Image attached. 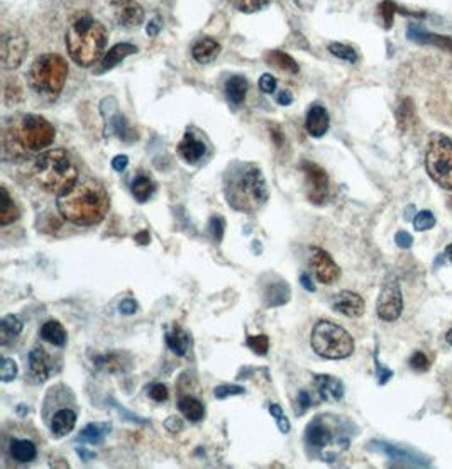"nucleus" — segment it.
<instances>
[{
    "label": "nucleus",
    "mask_w": 452,
    "mask_h": 469,
    "mask_svg": "<svg viewBox=\"0 0 452 469\" xmlns=\"http://www.w3.org/2000/svg\"><path fill=\"white\" fill-rule=\"evenodd\" d=\"M166 344L177 356H185L188 353L192 341H190V335L181 327H173V329L166 332Z\"/></svg>",
    "instance_id": "obj_34"
},
{
    "label": "nucleus",
    "mask_w": 452,
    "mask_h": 469,
    "mask_svg": "<svg viewBox=\"0 0 452 469\" xmlns=\"http://www.w3.org/2000/svg\"><path fill=\"white\" fill-rule=\"evenodd\" d=\"M290 287L286 281L276 280L275 283H268L263 290V302L266 307H282L290 300Z\"/></svg>",
    "instance_id": "obj_22"
},
{
    "label": "nucleus",
    "mask_w": 452,
    "mask_h": 469,
    "mask_svg": "<svg viewBox=\"0 0 452 469\" xmlns=\"http://www.w3.org/2000/svg\"><path fill=\"white\" fill-rule=\"evenodd\" d=\"M329 51L334 54V56L349 61V63H356L357 61L356 49L350 48L348 45H342V42H332V45H329Z\"/></svg>",
    "instance_id": "obj_39"
},
{
    "label": "nucleus",
    "mask_w": 452,
    "mask_h": 469,
    "mask_svg": "<svg viewBox=\"0 0 452 469\" xmlns=\"http://www.w3.org/2000/svg\"><path fill=\"white\" fill-rule=\"evenodd\" d=\"M378 10H380V15L383 17L387 29H389V27H392V24H393V17H395L396 10H400V7L396 6L393 0H385L383 3H380Z\"/></svg>",
    "instance_id": "obj_44"
},
{
    "label": "nucleus",
    "mask_w": 452,
    "mask_h": 469,
    "mask_svg": "<svg viewBox=\"0 0 452 469\" xmlns=\"http://www.w3.org/2000/svg\"><path fill=\"white\" fill-rule=\"evenodd\" d=\"M375 363H376V371H378V383H380V385H385V383H388L389 378L393 376V371L385 368L383 365H380L376 356H375Z\"/></svg>",
    "instance_id": "obj_52"
},
{
    "label": "nucleus",
    "mask_w": 452,
    "mask_h": 469,
    "mask_svg": "<svg viewBox=\"0 0 452 469\" xmlns=\"http://www.w3.org/2000/svg\"><path fill=\"white\" fill-rule=\"evenodd\" d=\"M9 454L17 463H33L38 456V449L27 439H13L9 443Z\"/></svg>",
    "instance_id": "obj_26"
},
{
    "label": "nucleus",
    "mask_w": 452,
    "mask_h": 469,
    "mask_svg": "<svg viewBox=\"0 0 452 469\" xmlns=\"http://www.w3.org/2000/svg\"><path fill=\"white\" fill-rule=\"evenodd\" d=\"M332 308L339 314L346 315V317L356 319L361 317L364 314V300L361 299V295L354 292H341L337 293L336 296L332 299Z\"/></svg>",
    "instance_id": "obj_14"
},
{
    "label": "nucleus",
    "mask_w": 452,
    "mask_h": 469,
    "mask_svg": "<svg viewBox=\"0 0 452 469\" xmlns=\"http://www.w3.org/2000/svg\"><path fill=\"white\" fill-rule=\"evenodd\" d=\"M165 427L168 429L171 434H177L183 429V424H181V420L178 419V417H170V419L165 422Z\"/></svg>",
    "instance_id": "obj_56"
},
{
    "label": "nucleus",
    "mask_w": 452,
    "mask_h": 469,
    "mask_svg": "<svg viewBox=\"0 0 452 469\" xmlns=\"http://www.w3.org/2000/svg\"><path fill=\"white\" fill-rule=\"evenodd\" d=\"M243 393H245V388L239 385H220L213 390V395H216V398H219V400H224V398L227 397H236V395Z\"/></svg>",
    "instance_id": "obj_46"
},
{
    "label": "nucleus",
    "mask_w": 452,
    "mask_h": 469,
    "mask_svg": "<svg viewBox=\"0 0 452 469\" xmlns=\"http://www.w3.org/2000/svg\"><path fill=\"white\" fill-rule=\"evenodd\" d=\"M395 242L400 246V248L408 249L412 246V242H414V239H412V236L408 232H405V230H400V232H396Z\"/></svg>",
    "instance_id": "obj_54"
},
{
    "label": "nucleus",
    "mask_w": 452,
    "mask_h": 469,
    "mask_svg": "<svg viewBox=\"0 0 452 469\" xmlns=\"http://www.w3.org/2000/svg\"><path fill=\"white\" fill-rule=\"evenodd\" d=\"M107 39V29L102 22L88 14L78 15L66 33V49L76 65L87 68L104 58Z\"/></svg>",
    "instance_id": "obj_3"
},
{
    "label": "nucleus",
    "mask_w": 452,
    "mask_h": 469,
    "mask_svg": "<svg viewBox=\"0 0 452 469\" xmlns=\"http://www.w3.org/2000/svg\"><path fill=\"white\" fill-rule=\"evenodd\" d=\"M396 119H398V124L401 129H407L414 120V104L412 100L405 99L400 104L398 111H396Z\"/></svg>",
    "instance_id": "obj_40"
},
{
    "label": "nucleus",
    "mask_w": 452,
    "mask_h": 469,
    "mask_svg": "<svg viewBox=\"0 0 452 469\" xmlns=\"http://www.w3.org/2000/svg\"><path fill=\"white\" fill-rule=\"evenodd\" d=\"M138 53V46L131 45V42H119V45H115L114 48H111L107 51V53L104 54V58L100 60V66L99 70H97V73H105L108 72V70H112L114 66H117L122 60H126V58H129L131 54H136Z\"/></svg>",
    "instance_id": "obj_20"
},
{
    "label": "nucleus",
    "mask_w": 452,
    "mask_h": 469,
    "mask_svg": "<svg viewBox=\"0 0 452 469\" xmlns=\"http://www.w3.org/2000/svg\"><path fill=\"white\" fill-rule=\"evenodd\" d=\"M268 410H270L271 417H275V419H276V424H278L280 432H282V434L290 432V429H291L290 420H288L286 415H284V413H283L282 406L276 405V404H271L270 406H268Z\"/></svg>",
    "instance_id": "obj_45"
},
{
    "label": "nucleus",
    "mask_w": 452,
    "mask_h": 469,
    "mask_svg": "<svg viewBox=\"0 0 452 469\" xmlns=\"http://www.w3.org/2000/svg\"><path fill=\"white\" fill-rule=\"evenodd\" d=\"M119 310L122 312L124 315H132V314H136V312H138V303H136L132 299H126V300H122V302H120Z\"/></svg>",
    "instance_id": "obj_53"
},
{
    "label": "nucleus",
    "mask_w": 452,
    "mask_h": 469,
    "mask_svg": "<svg viewBox=\"0 0 452 469\" xmlns=\"http://www.w3.org/2000/svg\"><path fill=\"white\" fill-rule=\"evenodd\" d=\"M111 13L119 26L138 27L144 21V10L136 0H111Z\"/></svg>",
    "instance_id": "obj_13"
},
{
    "label": "nucleus",
    "mask_w": 452,
    "mask_h": 469,
    "mask_svg": "<svg viewBox=\"0 0 452 469\" xmlns=\"http://www.w3.org/2000/svg\"><path fill=\"white\" fill-rule=\"evenodd\" d=\"M446 254H447V260H449V261H451V263H452V242H451V244H449V246H447V249H446Z\"/></svg>",
    "instance_id": "obj_61"
},
{
    "label": "nucleus",
    "mask_w": 452,
    "mask_h": 469,
    "mask_svg": "<svg viewBox=\"0 0 452 469\" xmlns=\"http://www.w3.org/2000/svg\"><path fill=\"white\" fill-rule=\"evenodd\" d=\"M147 395H150L151 400L158 402V404H163V402L168 400L170 397L168 388H166V385H163V383H153V385L147 388Z\"/></svg>",
    "instance_id": "obj_47"
},
{
    "label": "nucleus",
    "mask_w": 452,
    "mask_h": 469,
    "mask_svg": "<svg viewBox=\"0 0 452 469\" xmlns=\"http://www.w3.org/2000/svg\"><path fill=\"white\" fill-rule=\"evenodd\" d=\"M68 78V63L63 56L46 53L36 58L29 70V85L34 92L48 99H56Z\"/></svg>",
    "instance_id": "obj_5"
},
{
    "label": "nucleus",
    "mask_w": 452,
    "mask_h": 469,
    "mask_svg": "<svg viewBox=\"0 0 452 469\" xmlns=\"http://www.w3.org/2000/svg\"><path fill=\"white\" fill-rule=\"evenodd\" d=\"M111 127H112V131H114V134L119 139L127 141V143H132V141L138 139V132H136L134 129L129 126V122L126 120V117L117 114V112L111 117Z\"/></svg>",
    "instance_id": "obj_37"
},
{
    "label": "nucleus",
    "mask_w": 452,
    "mask_h": 469,
    "mask_svg": "<svg viewBox=\"0 0 452 469\" xmlns=\"http://www.w3.org/2000/svg\"><path fill=\"white\" fill-rule=\"evenodd\" d=\"M209 230H210V234H212L213 239H216L217 242L222 241V237H224V230H225L224 218H222L220 216H213L209 222Z\"/></svg>",
    "instance_id": "obj_48"
},
{
    "label": "nucleus",
    "mask_w": 452,
    "mask_h": 469,
    "mask_svg": "<svg viewBox=\"0 0 452 469\" xmlns=\"http://www.w3.org/2000/svg\"><path fill=\"white\" fill-rule=\"evenodd\" d=\"M329 112H327L325 107L322 105H312L307 112V119H305V127L307 132L312 136V138H322L325 136V132L329 131Z\"/></svg>",
    "instance_id": "obj_16"
},
{
    "label": "nucleus",
    "mask_w": 452,
    "mask_h": 469,
    "mask_svg": "<svg viewBox=\"0 0 452 469\" xmlns=\"http://www.w3.org/2000/svg\"><path fill=\"white\" fill-rule=\"evenodd\" d=\"M266 63L270 66H275L276 70H282L286 73H298V63L290 56V54L283 53V51L273 49L268 51L266 56H264Z\"/></svg>",
    "instance_id": "obj_33"
},
{
    "label": "nucleus",
    "mask_w": 452,
    "mask_h": 469,
    "mask_svg": "<svg viewBox=\"0 0 452 469\" xmlns=\"http://www.w3.org/2000/svg\"><path fill=\"white\" fill-rule=\"evenodd\" d=\"M131 190H132V195H134L136 200H138L139 203H146L151 197H153L154 183H153V180L147 177V175L138 173L134 177V180H132Z\"/></svg>",
    "instance_id": "obj_35"
},
{
    "label": "nucleus",
    "mask_w": 452,
    "mask_h": 469,
    "mask_svg": "<svg viewBox=\"0 0 452 469\" xmlns=\"http://www.w3.org/2000/svg\"><path fill=\"white\" fill-rule=\"evenodd\" d=\"M248 80L241 75H234L227 80L225 84V95L227 100L234 105H241L245 99V93H248Z\"/></svg>",
    "instance_id": "obj_32"
},
{
    "label": "nucleus",
    "mask_w": 452,
    "mask_h": 469,
    "mask_svg": "<svg viewBox=\"0 0 452 469\" xmlns=\"http://www.w3.org/2000/svg\"><path fill=\"white\" fill-rule=\"evenodd\" d=\"M224 191L229 205L236 210L251 214L268 200V189L263 171L252 163H236L227 170Z\"/></svg>",
    "instance_id": "obj_2"
},
{
    "label": "nucleus",
    "mask_w": 452,
    "mask_h": 469,
    "mask_svg": "<svg viewBox=\"0 0 452 469\" xmlns=\"http://www.w3.org/2000/svg\"><path fill=\"white\" fill-rule=\"evenodd\" d=\"M410 366L415 371H427L428 369L427 356L423 353H420V351H417V353H414V356L410 358Z\"/></svg>",
    "instance_id": "obj_49"
},
{
    "label": "nucleus",
    "mask_w": 452,
    "mask_h": 469,
    "mask_svg": "<svg viewBox=\"0 0 452 469\" xmlns=\"http://www.w3.org/2000/svg\"><path fill=\"white\" fill-rule=\"evenodd\" d=\"M315 388L322 400L339 402L344 397V385L341 380L330 374H315Z\"/></svg>",
    "instance_id": "obj_19"
},
{
    "label": "nucleus",
    "mask_w": 452,
    "mask_h": 469,
    "mask_svg": "<svg viewBox=\"0 0 452 469\" xmlns=\"http://www.w3.org/2000/svg\"><path fill=\"white\" fill-rule=\"evenodd\" d=\"M178 154L185 159L188 165H197L200 163V159L204 158L205 152H207V144L204 143L202 139H198L197 136L192 134V132H186L183 136V139L178 144Z\"/></svg>",
    "instance_id": "obj_15"
},
{
    "label": "nucleus",
    "mask_w": 452,
    "mask_h": 469,
    "mask_svg": "<svg viewBox=\"0 0 452 469\" xmlns=\"http://www.w3.org/2000/svg\"><path fill=\"white\" fill-rule=\"evenodd\" d=\"M93 365L97 366V369L105 373H120L131 368V358L124 353L99 354L93 358Z\"/></svg>",
    "instance_id": "obj_21"
},
{
    "label": "nucleus",
    "mask_w": 452,
    "mask_h": 469,
    "mask_svg": "<svg viewBox=\"0 0 452 469\" xmlns=\"http://www.w3.org/2000/svg\"><path fill=\"white\" fill-rule=\"evenodd\" d=\"M310 268L315 278L322 285L336 283L341 276V269H339L336 261L332 260V256L323 251L322 248H317V246L310 249Z\"/></svg>",
    "instance_id": "obj_11"
},
{
    "label": "nucleus",
    "mask_w": 452,
    "mask_h": 469,
    "mask_svg": "<svg viewBox=\"0 0 452 469\" xmlns=\"http://www.w3.org/2000/svg\"><path fill=\"white\" fill-rule=\"evenodd\" d=\"M29 373L38 383H45L49 376V359L41 346H36L29 353Z\"/></svg>",
    "instance_id": "obj_23"
},
{
    "label": "nucleus",
    "mask_w": 452,
    "mask_h": 469,
    "mask_svg": "<svg viewBox=\"0 0 452 469\" xmlns=\"http://www.w3.org/2000/svg\"><path fill=\"white\" fill-rule=\"evenodd\" d=\"M232 3L236 6L237 10L244 14H255L263 10L264 7H268L271 3V0H232Z\"/></svg>",
    "instance_id": "obj_38"
},
{
    "label": "nucleus",
    "mask_w": 452,
    "mask_h": 469,
    "mask_svg": "<svg viewBox=\"0 0 452 469\" xmlns=\"http://www.w3.org/2000/svg\"><path fill=\"white\" fill-rule=\"evenodd\" d=\"M312 405V397L309 392H305V390H302V392L298 393V406L300 410H297V415H302V413H305L307 410L310 408Z\"/></svg>",
    "instance_id": "obj_51"
},
{
    "label": "nucleus",
    "mask_w": 452,
    "mask_h": 469,
    "mask_svg": "<svg viewBox=\"0 0 452 469\" xmlns=\"http://www.w3.org/2000/svg\"><path fill=\"white\" fill-rule=\"evenodd\" d=\"M58 210L68 222L75 225H95L102 222L111 207L107 190L97 180L76 182L65 193L58 195Z\"/></svg>",
    "instance_id": "obj_1"
},
{
    "label": "nucleus",
    "mask_w": 452,
    "mask_h": 469,
    "mask_svg": "<svg viewBox=\"0 0 452 469\" xmlns=\"http://www.w3.org/2000/svg\"><path fill=\"white\" fill-rule=\"evenodd\" d=\"M22 322L17 315H6L2 320H0V339H2V344L6 346L10 339H15L19 334L22 332Z\"/></svg>",
    "instance_id": "obj_36"
},
{
    "label": "nucleus",
    "mask_w": 452,
    "mask_h": 469,
    "mask_svg": "<svg viewBox=\"0 0 452 469\" xmlns=\"http://www.w3.org/2000/svg\"><path fill=\"white\" fill-rule=\"evenodd\" d=\"M29 42L19 33H9L2 39V65L6 70H15L24 61Z\"/></svg>",
    "instance_id": "obj_12"
},
{
    "label": "nucleus",
    "mask_w": 452,
    "mask_h": 469,
    "mask_svg": "<svg viewBox=\"0 0 452 469\" xmlns=\"http://www.w3.org/2000/svg\"><path fill=\"white\" fill-rule=\"evenodd\" d=\"M178 410H180L181 415L190 422H200L205 417L204 404L198 402L197 398L190 397V395L181 397L180 400H178Z\"/></svg>",
    "instance_id": "obj_31"
},
{
    "label": "nucleus",
    "mask_w": 452,
    "mask_h": 469,
    "mask_svg": "<svg viewBox=\"0 0 452 469\" xmlns=\"http://www.w3.org/2000/svg\"><path fill=\"white\" fill-rule=\"evenodd\" d=\"M446 341H447V344H452V329H451L449 332H447V335H446Z\"/></svg>",
    "instance_id": "obj_62"
},
{
    "label": "nucleus",
    "mask_w": 452,
    "mask_h": 469,
    "mask_svg": "<svg viewBox=\"0 0 452 469\" xmlns=\"http://www.w3.org/2000/svg\"><path fill=\"white\" fill-rule=\"evenodd\" d=\"M381 447V451L387 452L393 461H405L407 466H428V463H423V457L419 456L414 451H408V449L395 447V445H389L387 443H376Z\"/></svg>",
    "instance_id": "obj_27"
},
{
    "label": "nucleus",
    "mask_w": 452,
    "mask_h": 469,
    "mask_svg": "<svg viewBox=\"0 0 452 469\" xmlns=\"http://www.w3.org/2000/svg\"><path fill=\"white\" fill-rule=\"evenodd\" d=\"M259 88L263 90L264 93H273L276 90V78L270 75V73H264V75H261Z\"/></svg>",
    "instance_id": "obj_50"
},
{
    "label": "nucleus",
    "mask_w": 452,
    "mask_h": 469,
    "mask_svg": "<svg viewBox=\"0 0 452 469\" xmlns=\"http://www.w3.org/2000/svg\"><path fill=\"white\" fill-rule=\"evenodd\" d=\"M112 424L111 422H95V424L85 425L83 431L80 432V436L76 437V440L88 444H100L104 443L105 437L111 432Z\"/></svg>",
    "instance_id": "obj_28"
},
{
    "label": "nucleus",
    "mask_w": 452,
    "mask_h": 469,
    "mask_svg": "<svg viewBox=\"0 0 452 469\" xmlns=\"http://www.w3.org/2000/svg\"><path fill=\"white\" fill-rule=\"evenodd\" d=\"M426 168L439 186L452 190V141L444 134H432L428 141Z\"/></svg>",
    "instance_id": "obj_7"
},
{
    "label": "nucleus",
    "mask_w": 452,
    "mask_h": 469,
    "mask_svg": "<svg viewBox=\"0 0 452 469\" xmlns=\"http://www.w3.org/2000/svg\"><path fill=\"white\" fill-rule=\"evenodd\" d=\"M150 232H147V230H141V232L138 234V236H136V241L139 242V244H143V246H146V244H150Z\"/></svg>",
    "instance_id": "obj_60"
},
{
    "label": "nucleus",
    "mask_w": 452,
    "mask_h": 469,
    "mask_svg": "<svg viewBox=\"0 0 452 469\" xmlns=\"http://www.w3.org/2000/svg\"><path fill=\"white\" fill-rule=\"evenodd\" d=\"M159 29H161V27H159V22L158 21H151L150 24H147V29H146L147 36H156V34L159 33Z\"/></svg>",
    "instance_id": "obj_59"
},
{
    "label": "nucleus",
    "mask_w": 452,
    "mask_h": 469,
    "mask_svg": "<svg viewBox=\"0 0 452 469\" xmlns=\"http://www.w3.org/2000/svg\"><path fill=\"white\" fill-rule=\"evenodd\" d=\"M39 335L42 341L53 344V346L63 347L66 344V331L58 320H48L46 324H42Z\"/></svg>",
    "instance_id": "obj_29"
},
{
    "label": "nucleus",
    "mask_w": 452,
    "mask_h": 469,
    "mask_svg": "<svg viewBox=\"0 0 452 469\" xmlns=\"http://www.w3.org/2000/svg\"><path fill=\"white\" fill-rule=\"evenodd\" d=\"M21 216V212H19L17 205H15L13 198H10L9 191H7L6 186H2L0 189V225H9L15 222Z\"/></svg>",
    "instance_id": "obj_30"
},
{
    "label": "nucleus",
    "mask_w": 452,
    "mask_h": 469,
    "mask_svg": "<svg viewBox=\"0 0 452 469\" xmlns=\"http://www.w3.org/2000/svg\"><path fill=\"white\" fill-rule=\"evenodd\" d=\"M407 38L412 39V41H415V42H420V45L437 46V48H440V49L449 51V53H452V38L451 36H440V34L427 33V31H423L422 27L417 26V24L408 26Z\"/></svg>",
    "instance_id": "obj_18"
},
{
    "label": "nucleus",
    "mask_w": 452,
    "mask_h": 469,
    "mask_svg": "<svg viewBox=\"0 0 452 469\" xmlns=\"http://www.w3.org/2000/svg\"><path fill=\"white\" fill-rule=\"evenodd\" d=\"M403 310V299H401V290L398 281H388L381 288L380 296L376 302L378 317L385 322H395Z\"/></svg>",
    "instance_id": "obj_10"
},
{
    "label": "nucleus",
    "mask_w": 452,
    "mask_h": 469,
    "mask_svg": "<svg viewBox=\"0 0 452 469\" xmlns=\"http://www.w3.org/2000/svg\"><path fill=\"white\" fill-rule=\"evenodd\" d=\"M276 102H278L280 105H290L291 102H293V95H291L290 90H283V92H280L278 95H276Z\"/></svg>",
    "instance_id": "obj_57"
},
{
    "label": "nucleus",
    "mask_w": 452,
    "mask_h": 469,
    "mask_svg": "<svg viewBox=\"0 0 452 469\" xmlns=\"http://www.w3.org/2000/svg\"><path fill=\"white\" fill-rule=\"evenodd\" d=\"M220 53V45L213 38H202L192 48V56L197 63L207 65L212 63Z\"/></svg>",
    "instance_id": "obj_24"
},
{
    "label": "nucleus",
    "mask_w": 452,
    "mask_h": 469,
    "mask_svg": "<svg viewBox=\"0 0 452 469\" xmlns=\"http://www.w3.org/2000/svg\"><path fill=\"white\" fill-rule=\"evenodd\" d=\"M17 363L10 358H3L2 363H0V380L3 383H9L15 380L17 376Z\"/></svg>",
    "instance_id": "obj_42"
},
{
    "label": "nucleus",
    "mask_w": 452,
    "mask_h": 469,
    "mask_svg": "<svg viewBox=\"0 0 452 469\" xmlns=\"http://www.w3.org/2000/svg\"><path fill=\"white\" fill-rule=\"evenodd\" d=\"M300 283L303 285V288H305L307 292H315V285H314V281L310 280L309 273H303V275L300 276Z\"/></svg>",
    "instance_id": "obj_58"
},
{
    "label": "nucleus",
    "mask_w": 452,
    "mask_h": 469,
    "mask_svg": "<svg viewBox=\"0 0 452 469\" xmlns=\"http://www.w3.org/2000/svg\"><path fill=\"white\" fill-rule=\"evenodd\" d=\"M76 413L72 408H61L51 419V432L54 437H65L75 429Z\"/></svg>",
    "instance_id": "obj_25"
},
{
    "label": "nucleus",
    "mask_w": 452,
    "mask_h": 469,
    "mask_svg": "<svg viewBox=\"0 0 452 469\" xmlns=\"http://www.w3.org/2000/svg\"><path fill=\"white\" fill-rule=\"evenodd\" d=\"M314 353L325 359H346L354 353V341L346 329L329 320H318L310 334Z\"/></svg>",
    "instance_id": "obj_6"
},
{
    "label": "nucleus",
    "mask_w": 452,
    "mask_h": 469,
    "mask_svg": "<svg viewBox=\"0 0 452 469\" xmlns=\"http://www.w3.org/2000/svg\"><path fill=\"white\" fill-rule=\"evenodd\" d=\"M14 136L17 138L21 146L29 151H42L53 144L56 138L53 124L48 122L41 116H24L17 122V126L13 127Z\"/></svg>",
    "instance_id": "obj_8"
},
{
    "label": "nucleus",
    "mask_w": 452,
    "mask_h": 469,
    "mask_svg": "<svg viewBox=\"0 0 452 469\" xmlns=\"http://www.w3.org/2000/svg\"><path fill=\"white\" fill-rule=\"evenodd\" d=\"M34 175L42 190L61 195L78 182V168L61 148L41 152L34 165Z\"/></svg>",
    "instance_id": "obj_4"
},
{
    "label": "nucleus",
    "mask_w": 452,
    "mask_h": 469,
    "mask_svg": "<svg viewBox=\"0 0 452 469\" xmlns=\"http://www.w3.org/2000/svg\"><path fill=\"white\" fill-rule=\"evenodd\" d=\"M332 439H334L332 431H330V427L323 420L315 419L307 425L305 443L309 447L323 449L325 445H329L330 443H332Z\"/></svg>",
    "instance_id": "obj_17"
},
{
    "label": "nucleus",
    "mask_w": 452,
    "mask_h": 469,
    "mask_svg": "<svg viewBox=\"0 0 452 469\" xmlns=\"http://www.w3.org/2000/svg\"><path fill=\"white\" fill-rule=\"evenodd\" d=\"M300 170H302L303 178H305L307 198L314 205H322L327 200V197H329V177H327V171L321 165L312 161H303Z\"/></svg>",
    "instance_id": "obj_9"
},
{
    "label": "nucleus",
    "mask_w": 452,
    "mask_h": 469,
    "mask_svg": "<svg viewBox=\"0 0 452 469\" xmlns=\"http://www.w3.org/2000/svg\"><path fill=\"white\" fill-rule=\"evenodd\" d=\"M245 344H248V347L255 354L266 356L268 351H270V339H268V335H249Z\"/></svg>",
    "instance_id": "obj_41"
},
{
    "label": "nucleus",
    "mask_w": 452,
    "mask_h": 469,
    "mask_svg": "<svg viewBox=\"0 0 452 469\" xmlns=\"http://www.w3.org/2000/svg\"><path fill=\"white\" fill-rule=\"evenodd\" d=\"M434 225H435V217L430 210H422V212L417 214L414 218V228L415 230H419V232L432 229Z\"/></svg>",
    "instance_id": "obj_43"
},
{
    "label": "nucleus",
    "mask_w": 452,
    "mask_h": 469,
    "mask_svg": "<svg viewBox=\"0 0 452 469\" xmlns=\"http://www.w3.org/2000/svg\"><path fill=\"white\" fill-rule=\"evenodd\" d=\"M129 165V158H127L126 154H117L114 159H112V168H114L115 171H124Z\"/></svg>",
    "instance_id": "obj_55"
}]
</instances>
